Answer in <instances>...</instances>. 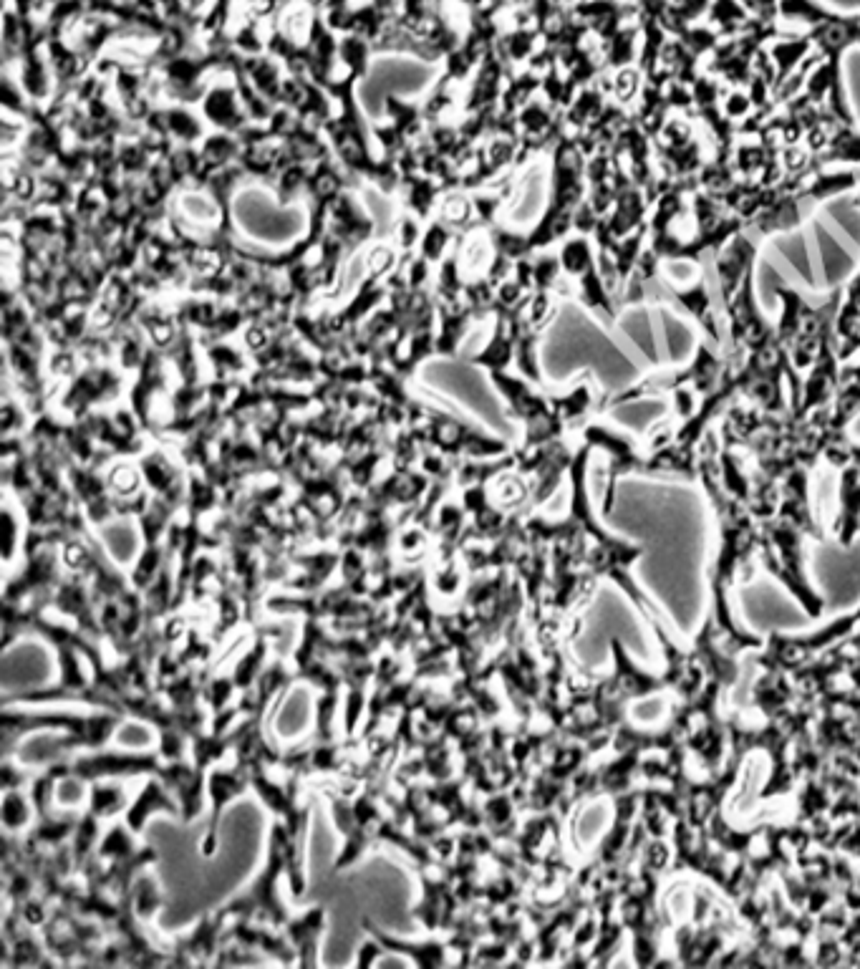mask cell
<instances>
[{"label": "cell", "instance_id": "1f68e13d", "mask_svg": "<svg viewBox=\"0 0 860 969\" xmlns=\"http://www.w3.org/2000/svg\"><path fill=\"white\" fill-rule=\"evenodd\" d=\"M424 278H427V263H424V260H417V263L412 265V278H409V281H412L414 286H419Z\"/></svg>", "mask_w": 860, "mask_h": 969}, {"label": "cell", "instance_id": "ac0fdd59", "mask_svg": "<svg viewBox=\"0 0 860 969\" xmlns=\"http://www.w3.org/2000/svg\"><path fill=\"white\" fill-rule=\"evenodd\" d=\"M207 117L212 119L215 124H225V127H235L240 119L238 104H235L233 91L227 89H215L210 96H207L205 104Z\"/></svg>", "mask_w": 860, "mask_h": 969}, {"label": "cell", "instance_id": "d4e9b609", "mask_svg": "<svg viewBox=\"0 0 860 969\" xmlns=\"http://www.w3.org/2000/svg\"><path fill=\"white\" fill-rule=\"evenodd\" d=\"M210 356H212V361L215 364H220L222 369H230V371H240L243 369V359H240V354L238 351H233L230 346H215V349L210 351Z\"/></svg>", "mask_w": 860, "mask_h": 969}, {"label": "cell", "instance_id": "d6986e66", "mask_svg": "<svg viewBox=\"0 0 860 969\" xmlns=\"http://www.w3.org/2000/svg\"><path fill=\"white\" fill-rule=\"evenodd\" d=\"M167 117V129L175 137H180L182 142H192V139H197L202 134V129H200V124H197V119L192 117V114H187V112H182V109H175V112H169V114H164Z\"/></svg>", "mask_w": 860, "mask_h": 969}, {"label": "cell", "instance_id": "4316f807", "mask_svg": "<svg viewBox=\"0 0 860 969\" xmlns=\"http://www.w3.org/2000/svg\"><path fill=\"white\" fill-rule=\"evenodd\" d=\"M391 263H394V255H391L389 248H374L369 258H366V268H369L371 276H379V273L389 271Z\"/></svg>", "mask_w": 860, "mask_h": 969}, {"label": "cell", "instance_id": "8fae6325", "mask_svg": "<svg viewBox=\"0 0 860 969\" xmlns=\"http://www.w3.org/2000/svg\"><path fill=\"white\" fill-rule=\"evenodd\" d=\"M291 566L298 568L301 573L285 581L288 588H293L298 594H316V591L326 588V583L331 581V576L341 566V546H318L316 551H298L291 556Z\"/></svg>", "mask_w": 860, "mask_h": 969}, {"label": "cell", "instance_id": "7a4b0ae2", "mask_svg": "<svg viewBox=\"0 0 860 969\" xmlns=\"http://www.w3.org/2000/svg\"><path fill=\"white\" fill-rule=\"evenodd\" d=\"M303 778L285 775L273 778L270 768L255 770L253 793L273 816L270 826L278 831L285 851V886L296 901L306 896L308 889V831H311V803L301 800Z\"/></svg>", "mask_w": 860, "mask_h": 969}, {"label": "cell", "instance_id": "603a6c76", "mask_svg": "<svg viewBox=\"0 0 860 969\" xmlns=\"http://www.w3.org/2000/svg\"><path fill=\"white\" fill-rule=\"evenodd\" d=\"M384 949H381V944L376 942L374 937H369L366 939L364 944L359 947V954H356V967H374V964H379V959L384 957Z\"/></svg>", "mask_w": 860, "mask_h": 969}, {"label": "cell", "instance_id": "7c38bea8", "mask_svg": "<svg viewBox=\"0 0 860 969\" xmlns=\"http://www.w3.org/2000/svg\"><path fill=\"white\" fill-rule=\"evenodd\" d=\"M129 803H132V793L124 788V780H96L89 783V798L84 808L99 821L114 823L124 818Z\"/></svg>", "mask_w": 860, "mask_h": 969}, {"label": "cell", "instance_id": "4fadbf2b", "mask_svg": "<svg viewBox=\"0 0 860 969\" xmlns=\"http://www.w3.org/2000/svg\"><path fill=\"white\" fill-rule=\"evenodd\" d=\"M0 823H3V831L11 836H26L36 826V805H33L31 793H26L23 788L3 790Z\"/></svg>", "mask_w": 860, "mask_h": 969}, {"label": "cell", "instance_id": "5bb4252c", "mask_svg": "<svg viewBox=\"0 0 860 969\" xmlns=\"http://www.w3.org/2000/svg\"><path fill=\"white\" fill-rule=\"evenodd\" d=\"M268 654H270V639L265 634L255 636L248 652L240 654V659L233 664V669H230L235 679V687H238V694L250 692V689L258 684L260 674H263L265 667H268Z\"/></svg>", "mask_w": 860, "mask_h": 969}, {"label": "cell", "instance_id": "6da1fadb", "mask_svg": "<svg viewBox=\"0 0 860 969\" xmlns=\"http://www.w3.org/2000/svg\"><path fill=\"white\" fill-rule=\"evenodd\" d=\"M122 722V715L106 710L76 712L56 705H3V758H11L13 747L36 732H59V747L66 752L99 750L109 745Z\"/></svg>", "mask_w": 860, "mask_h": 969}, {"label": "cell", "instance_id": "3957f363", "mask_svg": "<svg viewBox=\"0 0 860 969\" xmlns=\"http://www.w3.org/2000/svg\"><path fill=\"white\" fill-rule=\"evenodd\" d=\"M280 881H285V851L278 831L270 826L263 866L245 884V889H240L225 904L217 906V911H220L227 922L230 919H245V922H263L270 924V927L283 929L285 922L291 919L293 911L283 904Z\"/></svg>", "mask_w": 860, "mask_h": 969}, {"label": "cell", "instance_id": "83f0119b", "mask_svg": "<svg viewBox=\"0 0 860 969\" xmlns=\"http://www.w3.org/2000/svg\"><path fill=\"white\" fill-rule=\"evenodd\" d=\"M51 371L56 376H71L76 371V364H74V356L69 354V351H59V354H53V359H51Z\"/></svg>", "mask_w": 860, "mask_h": 969}, {"label": "cell", "instance_id": "277c9868", "mask_svg": "<svg viewBox=\"0 0 860 969\" xmlns=\"http://www.w3.org/2000/svg\"><path fill=\"white\" fill-rule=\"evenodd\" d=\"M71 775L84 783L96 780H142L162 770L164 758L157 750H111L109 745L99 750H81L69 760Z\"/></svg>", "mask_w": 860, "mask_h": 969}, {"label": "cell", "instance_id": "4dcf8cb0", "mask_svg": "<svg viewBox=\"0 0 860 969\" xmlns=\"http://www.w3.org/2000/svg\"><path fill=\"white\" fill-rule=\"evenodd\" d=\"M417 225L412 223V220H404V225H401V245H412L414 240H417Z\"/></svg>", "mask_w": 860, "mask_h": 969}, {"label": "cell", "instance_id": "cb8c5ba5", "mask_svg": "<svg viewBox=\"0 0 860 969\" xmlns=\"http://www.w3.org/2000/svg\"><path fill=\"white\" fill-rule=\"evenodd\" d=\"M444 248H447V233H444L439 225H434V228L424 235V243H422L424 255L434 260L444 253Z\"/></svg>", "mask_w": 860, "mask_h": 969}, {"label": "cell", "instance_id": "ba28073f", "mask_svg": "<svg viewBox=\"0 0 860 969\" xmlns=\"http://www.w3.org/2000/svg\"><path fill=\"white\" fill-rule=\"evenodd\" d=\"M159 778L164 780L172 795L177 798L182 808V823L190 826L195 823L197 818L205 813V800H207V773L205 770L197 768L190 758L182 760H164L162 770H159Z\"/></svg>", "mask_w": 860, "mask_h": 969}, {"label": "cell", "instance_id": "ffe728a7", "mask_svg": "<svg viewBox=\"0 0 860 969\" xmlns=\"http://www.w3.org/2000/svg\"><path fill=\"white\" fill-rule=\"evenodd\" d=\"M33 775H36V773H31V770H28L26 765H16V763H13V755H11V758H3V768H0V780H3V790L26 788V785H31Z\"/></svg>", "mask_w": 860, "mask_h": 969}, {"label": "cell", "instance_id": "8992f818", "mask_svg": "<svg viewBox=\"0 0 860 969\" xmlns=\"http://www.w3.org/2000/svg\"><path fill=\"white\" fill-rule=\"evenodd\" d=\"M227 919L220 911H210L195 922V927L185 934H177L169 942L172 964H215L217 954L225 947Z\"/></svg>", "mask_w": 860, "mask_h": 969}, {"label": "cell", "instance_id": "9a60e30c", "mask_svg": "<svg viewBox=\"0 0 860 969\" xmlns=\"http://www.w3.org/2000/svg\"><path fill=\"white\" fill-rule=\"evenodd\" d=\"M104 826H106V823L99 821L94 813H89L86 808L81 811L79 823H76V828H74V836H71V841H69L76 876L84 874V869L89 866L91 858H94L96 846H99V838H101V833H104L101 828H104Z\"/></svg>", "mask_w": 860, "mask_h": 969}, {"label": "cell", "instance_id": "9c48e42d", "mask_svg": "<svg viewBox=\"0 0 860 969\" xmlns=\"http://www.w3.org/2000/svg\"><path fill=\"white\" fill-rule=\"evenodd\" d=\"M154 816H167L182 823V808L159 775H147V778H142V785H139L137 793H132V803H129L122 821L137 836H142L144 828H147V823Z\"/></svg>", "mask_w": 860, "mask_h": 969}, {"label": "cell", "instance_id": "5b68a950", "mask_svg": "<svg viewBox=\"0 0 860 969\" xmlns=\"http://www.w3.org/2000/svg\"><path fill=\"white\" fill-rule=\"evenodd\" d=\"M253 790V773L243 765H215L207 773V823L202 831L197 851L202 858H212L220 848V821L230 803L240 800Z\"/></svg>", "mask_w": 860, "mask_h": 969}, {"label": "cell", "instance_id": "f546056e", "mask_svg": "<svg viewBox=\"0 0 860 969\" xmlns=\"http://www.w3.org/2000/svg\"><path fill=\"white\" fill-rule=\"evenodd\" d=\"M33 190H36V185H33L31 177L18 175V180H16V195L21 197V200H28V197L33 195Z\"/></svg>", "mask_w": 860, "mask_h": 969}, {"label": "cell", "instance_id": "2e32d148", "mask_svg": "<svg viewBox=\"0 0 860 969\" xmlns=\"http://www.w3.org/2000/svg\"><path fill=\"white\" fill-rule=\"evenodd\" d=\"M394 551L404 558L407 566H419L424 556L434 553V543H432V533L422 528V523H407L401 525V530L396 533V543Z\"/></svg>", "mask_w": 860, "mask_h": 969}, {"label": "cell", "instance_id": "484cf974", "mask_svg": "<svg viewBox=\"0 0 860 969\" xmlns=\"http://www.w3.org/2000/svg\"><path fill=\"white\" fill-rule=\"evenodd\" d=\"M23 429V412L13 402L3 404V437H13V432Z\"/></svg>", "mask_w": 860, "mask_h": 969}, {"label": "cell", "instance_id": "44dd1931", "mask_svg": "<svg viewBox=\"0 0 860 969\" xmlns=\"http://www.w3.org/2000/svg\"><path fill=\"white\" fill-rule=\"evenodd\" d=\"M180 202H185V212L192 223H212L217 218V207L210 200H202L197 195H185Z\"/></svg>", "mask_w": 860, "mask_h": 969}, {"label": "cell", "instance_id": "f1b7e54d", "mask_svg": "<svg viewBox=\"0 0 860 969\" xmlns=\"http://www.w3.org/2000/svg\"><path fill=\"white\" fill-rule=\"evenodd\" d=\"M245 341H248L250 349L260 351V349H265V344H268V336H265L263 329H250L248 334H245Z\"/></svg>", "mask_w": 860, "mask_h": 969}, {"label": "cell", "instance_id": "30bf717a", "mask_svg": "<svg viewBox=\"0 0 860 969\" xmlns=\"http://www.w3.org/2000/svg\"><path fill=\"white\" fill-rule=\"evenodd\" d=\"M326 927L328 911L321 904L291 914V919L285 922L283 934L288 937L291 947L296 949V959L301 967H318V949H321Z\"/></svg>", "mask_w": 860, "mask_h": 969}, {"label": "cell", "instance_id": "52a82bcc", "mask_svg": "<svg viewBox=\"0 0 860 969\" xmlns=\"http://www.w3.org/2000/svg\"><path fill=\"white\" fill-rule=\"evenodd\" d=\"M361 927L366 929L369 937H374L376 942L381 944L386 954H396V957H404L414 964V967L422 969H434L442 967V964H449V954H452V947L447 942V934L439 937V934H429L427 939H401L396 934L386 932L381 929L379 924L371 922L369 917L361 919Z\"/></svg>", "mask_w": 860, "mask_h": 969}, {"label": "cell", "instance_id": "e0dca14e", "mask_svg": "<svg viewBox=\"0 0 860 969\" xmlns=\"http://www.w3.org/2000/svg\"><path fill=\"white\" fill-rule=\"evenodd\" d=\"M129 901H132L137 917L142 919L144 924L152 922L154 917L159 914V909L164 906V894L159 891L157 879H154L152 869H147L144 874H139V879L134 881L132 891H129Z\"/></svg>", "mask_w": 860, "mask_h": 969}, {"label": "cell", "instance_id": "7402d4cb", "mask_svg": "<svg viewBox=\"0 0 860 969\" xmlns=\"http://www.w3.org/2000/svg\"><path fill=\"white\" fill-rule=\"evenodd\" d=\"M442 218L449 223H465L470 218V202L462 195H449L442 205Z\"/></svg>", "mask_w": 860, "mask_h": 969}]
</instances>
